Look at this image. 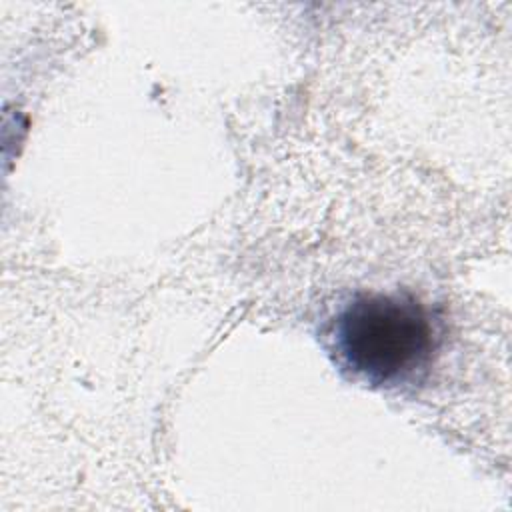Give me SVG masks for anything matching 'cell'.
<instances>
[{
  "instance_id": "1",
  "label": "cell",
  "mask_w": 512,
  "mask_h": 512,
  "mask_svg": "<svg viewBox=\"0 0 512 512\" xmlns=\"http://www.w3.org/2000/svg\"><path fill=\"white\" fill-rule=\"evenodd\" d=\"M336 360L372 386H396L426 370L438 348L430 312L410 294H360L332 324Z\"/></svg>"
}]
</instances>
